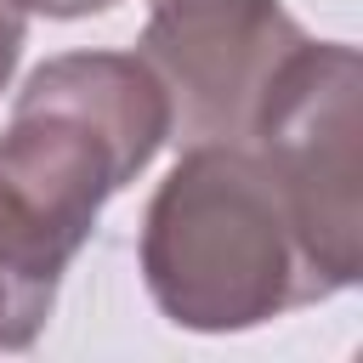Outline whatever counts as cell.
<instances>
[{
    "label": "cell",
    "instance_id": "6da1fadb",
    "mask_svg": "<svg viewBox=\"0 0 363 363\" xmlns=\"http://www.w3.org/2000/svg\"><path fill=\"white\" fill-rule=\"evenodd\" d=\"M170 108L142 57L74 51L45 62L0 136V346L23 352L102 204L147 170Z\"/></svg>",
    "mask_w": 363,
    "mask_h": 363
},
{
    "label": "cell",
    "instance_id": "7a4b0ae2",
    "mask_svg": "<svg viewBox=\"0 0 363 363\" xmlns=\"http://www.w3.org/2000/svg\"><path fill=\"white\" fill-rule=\"evenodd\" d=\"M142 272L182 329H250L323 301L278 182L238 142H199L142 221Z\"/></svg>",
    "mask_w": 363,
    "mask_h": 363
},
{
    "label": "cell",
    "instance_id": "3957f363",
    "mask_svg": "<svg viewBox=\"0 0 363 363\" xmlns=\"http://www.w3.org/2000/svg\"><path fill=\"white\" fill-rule=\"evenodd\" d=\"M357 51L329 40H301L295 57L278 68L261 113L255 142L261 164L284 193L295 238L323 278V289L357 284L363 267V113H357Z\"/></svg>",
    "mask_w": 363,
    "mask_h": 363
},
{
    "label": "cell",
    "instance_id": "277c9868",
    "mask_svg": "<svg viewBox=\"0 0 363 363\" xmlns=\"http://www.w3.org/2000/svg\"><path fill=\"white\" fill-rule=\"evenodd\" d=\"M306 34L278 0H159L136 57L164 91L176 142H250L255 113Z\"/></svg>",
    "mask_w": 363,
    "mask_h": 363
},
{
    "label": "cell",
    "instance_id": "5b68a950",
    "mask_svg": "<svg viewBox=\"0 0 363 363\" xmlns=\"http://www.w3.org/2000/svg\"><path fill=\"white\" fill-rule=\"evenodd\" d=\"M17 51H23V6L17 0H0V91L17 68Z\"/></svg>",
    "mask_w": 363,
    "mask_h": 363
},
{
    "label": "cell",
    "instance_id": "8992f818",
    "mask_svg": "<svg viewBox=\"0 0 363 363\" xmlns=\"http://www.w3.org/2000/svg\"><path fill=\"white\" fill-rule=\"evenodd\" d=\"M23 11H45V17H85V11H108L113 0H17Z\"/></svg>",
    "mask_w": 363,
    "mask_h": 363
},
{
    "label": "cell",
    "instance_id": "52a82bcc",
    "mask_svg": "<svg viewBox=\"0 0 363 363\" xmlns=\"http://www.w3.org/2000/svg\"><path fill=\"white\" fill-rule=\"evenodd\" d=\"M153 6H159V0H153Z\"/></svg>",
    "mask_w": 363,
    "mask_h": 363
}]
</instances>
